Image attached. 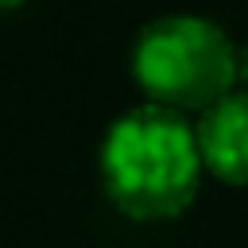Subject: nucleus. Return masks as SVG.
Returning a JSON list of instances; mask_svg holds the SVG:
<instances>
[{"label": "nucleus", "instance_id": "f257e3e1", "mask_svg": "<svg viewBox=\"0 0 248 248\" xmlns=\"http://www.w3.org/2000/svg\"><path fill=\"white\" fill-rule=\"evenodd\" d=\"M194 124L163 105H136L112 120L101 143V182L108 202L143 225L190 209L202 182Z\"/></svg>", "mask_w": 248, "mask_h": 248}, {"label": "nucleus", "instance_id": "f03ea898", "mask_svg": "<svg viewBox=\"0 0 248 248\" xmlns=\"http://www.w3.org/2000/svg\"><path fill=\"white\" fill-rule=\"evenodd\" d=\"M132 78L151 105L174 112H205L236 85V46L205 16L151 19L132 46Z\"/></svg>", "mask_w": 248, "mask_h": 248}, {"label": "nucleus", "instance_id": "7ed1b4c3", "mask_svg": "<svg viewBox=\"0 0 248 248\" xmlns=\"http://www.w3.org/2000/svg\"><path fill=\"white\" fill-rule=\"evenodd\" d=\"M198 151L202 167L229 182V186H248V89H232L217 105H209L198 124Z\"/></svg>", "mask_w": 248, "mask_h": 248}, {"label": "nucleus", "instance_id": "20e7f679", "mask_svg": "<svg viewBox=\"0 0 248 248\" xmlns=\"http://www.w3.org/2000/svg\"><path fill=\"white\" fill-rule=\"evenodd\" d=\"M236 81H244V89H248V43L236 50Z\"/></svg>", "mask_w": 248, "mask_h": 248}, {"label": "nucleus", "instance_id": "39448f33", "mask_svg": "<svg viewBox=\"0 0 248 248\" xmlns=\"http://www.w3.org/2000/svg\"><path fill=\"white\" fill-rule=\"evenodd\" d=\"M19 4H27V0H0V12H8V8H19Z\"/></svg>", "mask_w": 248, "mask_h": 248}]
</instances>
